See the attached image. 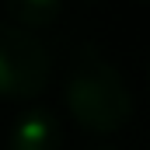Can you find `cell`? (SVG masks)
Segmentation results:
<instances>
[{"label":"cell","instance_id":"7a4b0ae2","mask_svg":"<svg viewBox=\"0 0 150 150\" xmlns=\"http://www.w3.org/2000/svg\"><path fill=\"white\" fill-rule=\"evenodd\" d=\"M52 77V56L35 32L0 21V98H35Z\"/></svg>","mask_w":150,"mask_h":150},{"label":"cell","instance_id":"6da1fadb","mask_svg":"<svg viewBox=\"0 0 150 150\" xmlns=\"http://www.w3.org/2000/svg\"><path fill=\"white\" fill-rule=\"evenodd\" d=\"M63 101L77 122L91 133H115L133 115V94L126 77L98 52H80L70 67Z\"/></svg>","mask_w":150,"mask_h":150},{"label":"cell","instance_id":"5b68a950","mask_svg":"<svg viewBox=\"0 0 150 150\" xmlns=\"http://www.w3.org/2000/svg\"><path fill=\"white\" fill-rule=\"evenodd\" d=\"M91 150H112V147H91Z\"/></svg>","mask_w":150,"mask_h":150},{"label":"cell","instance_id":"277c9868","mask_svg":"<svg viewBox=\"0 0 150 150\" xmlns=\"http://www.w3.org/2000/svg\"><path fill=\"white\" fill-rule=\"evenodd\" d=\"M59 14H63V7L56 0H18V4H7V21L25 28V32L49 28Z\"/></svg>","mask_w":150,"mask_h":150},{"label":"cell","instance_id":"3957f363","mask_svg":"<svg viewBox=\"0 0 150 150\" xmlns=\"http://www.w3.org/2000/svg\"><path fill=\"white\" fill-rule=\"evenodd\" d=\"M7 150H63L59 119L49 108H25L7 133Z\"/></svg>","mask_w":150,"mask_h":150}]
</instances>
